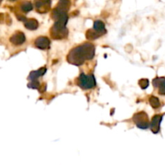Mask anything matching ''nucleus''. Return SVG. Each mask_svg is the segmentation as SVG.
<instances>
[{"label":"nucleus","instance_id":"obj_1","mask_svg":"<svg viewBox=\"0 0 165 165\" xmlns=\"http://www.w3.org/2000/svg\"><path fill=\"white\" fill-rule=\"evenodd\" d=\"M94 55V45L90 43H85L72 49L67 56V60L69 64L80 66L86 60H92Z\"/></svg>","mask_w":165,"mask_h":165},{"label":"nucleus","instance_id":"obj_10","mask_svg":"<svg viewBox=\"0 0 165 165\" xmlns=\"http://www.w3.org/2000/svg\"><path fill=\"white\" fill-rule=\"evenodd\" d=\"M47 72V68L46 67H42L38 70L32 71L31 72L30 75L28 76V80L30 81H35V80H37V79L40 77H42L43 75H44Z\"/></svg>","mask_w":165,"mask_h":165},{"label":"nucleus","instance_id":"obj_13","mask_svg":"<svg viewBox=\"0 0 165 165\" xmlns=\"http://www.w3.org/2000/svg\"><path fill=\"white\" fill-rule=\"evenodd\" d=\"M85 35H86V38L88 40H90V41H94V40H96V39L99 38L101 36L100 34L95 31L94 28L93 29H89L85 33Z\"/></svg>","mask_w":165,"mask_h":165},{"label":"nucleus","instance_id":"obj_4","mask_svg":"<svg viewBox=\"0 0 165 165\" xmlns=\"http://www.w3.org/2000/svg\"><path fill=\"white\" fill-rule=\"evenodd\" d=\"M133 121L139 129L146 130L148 127H150L148 115L144 111H141V112H138V113L134 114Z\"/></svg>","mask_w":165,"mask_h":165},{"label":"nucleus","instance_id":"obj_9","mask_svg":"<svg viewBox=\"0 0 165 165\" xmlns=\"http://www.w3.org/2000/svg\"><path fill=\"white\" fill-rule=\"evenodd\" d=\"M10 41H11V43L12 44H14V45H17V46L22 45L26 41V37H25L24 33L22 32H15L11 36Z\"/></svg>","mask_w":165,"mask_h":165},{"label":"nucleus","instance_id":"obj_3","mask_svg":"<svg viewBox=\"0 0 165 165\" xmlns=\"http://www.w3.org/2000/svg\"><path fill=\"white\" fill-rule=\"evenodd\" d=\"M69 31L66 27V25H62L54 23L53 26L50 29V35L54 40H62L67 37Z\"/></svg>","mask_w":165,"mask_h":165},{"label":"nucleus","instance_id":"obj_2","mask_svg":"<svg viewBox=\"0 0 165 165\" xmlns=\"http://www.w3.org/2000/svg\"><path fill=\"white\" fill-rule=\"evenodd\" d=\"M77 85L83 89H93L96 86V79L93 74L86 75L82 73L77 79Z\"/></svg>","mask_w":165,"mask_h":165},{"label":"nucleus","instance_id":"obj_5","mask_svg":"<svg viewBox=\"0 0 165 165\" xmlns=\"http://www.w3.org/2000/svg\"><path fill=\"white\" fill-rule=\"evenodd\" d=\"M164 114H155L152 117V119L150 122V129L154 134H158L160 130V123L162 122Z\"/></svg>","mask_w":165,"mask_h":165},{"label":"nucleus","instance_id":"obj_11","mask_svg":"<svg viewBox=\"0 0 165 165\" xmlns=\"http://www.w3.org/2000/svg\"><path fill=\"white\" fill-rule=\"evenodd\" d=\"M94 29L97 32L98 34H100L101 36L106 33V29L105 24L102 20H96L94 24Z\"/></svg>","mask_w":165,"mask_h":165},{"label":"nucleus","instance_id":"obj_8","mask_svg":"<svg viewBox=\"0 0 165 165\" xmlns=\"http://www.w3.org/2000/svg\"><path fill=\"white\" fill-rule=\"evenodd\" d=\"M152 85L155 88L158 89V92L160 95H165V77H157L153 79Z\"/></svg>","mask_w":165,"mask_h":165},{"label":"nucleus","instance_id":"obj_15","mask_svg":"<svg viewBox=\"0 0 165 165\" xmlns=\"http://www.w3.org/2000/svg\"><path fill=\"white\" fill-rule=\"evenodd\" d=\"M149 103L150 105L152 106V108L157 109L159 108L160 106V99L157 97H155V96H152L149 99Z\"/></svg>","mask_w":165,"mask_h":165},{"label":"nucleus","instance_id":"obj_7","mask_svg":"<svg viewBox=\"0 0 165 165\" xmlns=\"http://www.w3.org/2000/svg\"><path fill=\"white\" fill-rule=\"evenodd\" d=\"M34 43L37 49H41V50H46L49 49L51 42H50V40L46 36H40L38 38H36Z\"/></svg>","mask_w":165,"mask_h":165},{"label":"nucleus","instance_id":"obj_12","mask_svg":"<svg viewBox=\"0 0 165 165\" xmlns=\"http://www.w3.org/2000/svg\"><path fill=\"white\" fill-rule=\"evenodd\" d=\"M24 23V27L31 31L37 29L39 27L38 21L35 19H26Z\"/></svg>","mask_w":165,"mask_h":165},{"label":"nucleus","instance_id":"obj_16","mask_svg":"<svg viewBox=\"0 0 165 165\" xmlns=\"http://www.w3.org/2000/svg\"><path fill=\"white\" fill-rule=\"evenodd\" d=\"M138 85L141 87V89H147V88L149 86L148 79L144 78L139 80V81H138Z\"/></svg>","mask_w":165,"mask_h":165},{"label":"nucleus","instance_id":"obj_18","mask_svg":"<svg viewBox=\"0 0 165 165\" xmlns=\"http://www.w3.org/2000/svg\"><path fill=\"white\" fill-rule=\"evenodd\" d=\"M11 1H14V0H11Z\"/></svg>","mask_w":165,"mask_h":165},{"label":"nucleus","instance_id":"obj_17","mask_svg":"<svg viewBox=\"0 0 165 165\" xmlns=\"http://www.w3.org/2000/svg\"><path fill=\"white\" fill-rule=\"evenodd\" d=\"M27 87L30 88V89H40V84L37 81V80H35V81H31L27 85Z\"/></svg>","mask_w":165,"mask_h":165},{"label":"nucleus","instance_id":"obj_14","mask_svg":"<svg viewBox=\"0 0 165 165\" xmlns=\"http://www.w3.org/2000/svg\"><path fill=\"white\" fill-rule=\"evenodd\" d=\"M33 9V5L32 3L29 2V1H24V3H21L20 5V10H21L23 12H25V13H27L29 12Z\"/></svg>","mask_w":165,"mask_h":165},{"label":"nucleus","instance_id":"obj_6","mask_svg":"<svg viewBox=\"0 0 165 165\" xmlns=\"http://www.w3.org/2000/svg\"><path fill=\"white\" fill-rule=\"evenodd\" d=\"M35 5L38 12L45 13L50 8L51 0H35Z\"/></svg>","mask_w":165,"mask_h":165}]
</instances>
